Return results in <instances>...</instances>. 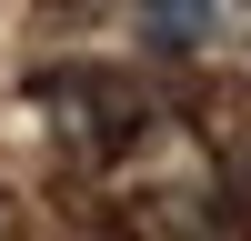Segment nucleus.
I'll return each mask as SVG.
<instances>
[{"mask_svg": "<svg viewBox=\"0 0 251 241\" xmlns=\"http://www.w3.org/2000/svg\"><path fill=\"white\" fill-rule=\"evenodd\" d=\"M211 30H221V0H141V50L161 60H191Z\"/></svg>", "mask_w": 251, "mask_h": 241, "instance_id": "nucleus-1", "label": "nucleus"}, {"mask_svg": "<svg viewBox=\"0 0 251 241\" xmlns=\"http://www.w3.org/2000/svg\"><path fill=\"white\" fill-rule=\"evenodd\" d=\"M241 201H251V151H241Z\"/></svg>", "mask_w": 251, "mask_h": 241, "instance_id": "nucleus-2", "label": "nucleus"}]
</instances>
